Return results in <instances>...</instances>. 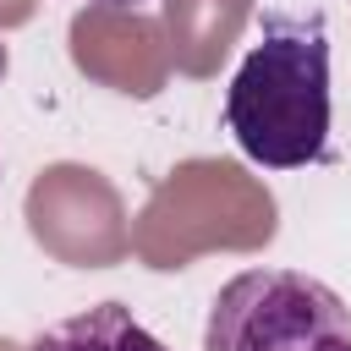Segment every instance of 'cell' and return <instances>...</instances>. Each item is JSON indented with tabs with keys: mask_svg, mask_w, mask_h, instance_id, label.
<instances>
[{
	"mask_svg": "<svg viewBox=\"0 0 351 351\" xmlns=\"http://www.w3.org/2000/svg\"><path fill=\"white\" fill-rule=\"evenodd\" d=\"M225 126L263 170H302L329 154V27L269 11L225 88Z\"/></svg>",
	"mask_w": 351,
	"mask_h": 351,
	"instance_id": "1",
	"label": "cell"
},
{
	"mask_svg": "<svg viewBox=\"0 0 351 351\" xmlns=\"http://www.w3.org/2000/svg\"><path fill=\"white\" fill-rule=\"evenodd\" d=\"M93 5H143V0H93Z\"/></svg>",
	"mask_w": 351,
	"mask_h": 351,
	"instance_id": "4",
	"label": "cell"
},
{
	"mask_svg": "<svg viewBox=\"0 0 351 351\" xmlns=\"http://www.w3.org/2000/svg\"><path fill=\"white\" fill-rule=\"evenodd\" d=\"M203 351H351V307L302 269H247L219 285Z\"/></svg>",
	"mask_w": 351,
	"mask_h": 351,
	"instance_id": "2",
	"label": "cell"
},
{
	"mask_svg": "<svg viewBox=\"0 0 351 351\" xmlns=\"http://www.w3.org/2000/svg\"><path fill=\"white\" fill-rule=\"evenodd\" d=\"M27 351H170L159 335H148L132 307L121 302H99V307H82L60 324H49Z\"/></svg>",
	"mask_w": 351,
	"mask_h": 351,
	"instance_id": "3",
	"label": "cell"
}]
</instances>
